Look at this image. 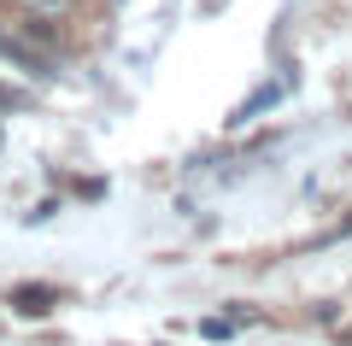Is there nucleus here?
I'll return each instance as SVG.
<instances>
[{
  "mask_svg": "<svg viewBox=\"0 0 352 346\" xmlns=\"http://www.w3.org/2000/svg\"><path fill=\"white\" fill-rule=\"evenodd\" d=\"M0 53H6L12 65H24L30 76H53V53L41 47V41L18 36V30H6V24H0Z\"/></svg>",
  "mask_w": 352,
  "mask_h": 346,
  "instance_id": "nucleus-1",
  "label": "nucleus"
},
{
  "mask_svg": "<svg viewBox=\"0 0 352 346\" xmlns=\"http://www.w3.org/2000/svg\"><path fill=\"white\" fill-rule=\"evenodd\" d=\"M282 88H288V83H264L258 94H247V100L235 106V124H247V118H258L264 106H276V100H282Z\"/></svg>",
  "mask_w": 352,
  "mask_h": 346,
  "instance_id": "nucleus-2",
  "label": "nucleus"
},
{
  "mask_svg": "<svg viewBox=\"0 0 352 346\" xmlns=\"http://www.w3.org/2000/svg\"><path fill=\"white\" fill-rule=\"evenodd\" d=\"M53 299H59L53 288H12V305L24 311V317H41V311H47Z\"/></svg>",
  "mask_w": 352,
  "mask_h": 346,
  "instance_id": "nucleus-3",
  "label": "nucleus"
},
{
  "mask_svg": "<svg viewBox=\"0 0 352 346\" xmlns=\"http://www.w3.org/2000/svg\"><path fill=\"white\" fill-rule=\"evenodd\" d=\"M18 6H30L36 18H59V12H71V0H18Z\"/></svg>",
  "mask_w": 352,
  "mask_h": 346,
  "instance_id": "nucleus-4",
  "label": "nucleus"
},
{
  "mask_svg": "<svg viewBox=\"0 0 352 346\" xmlns=\"http://www.w3.org/2000/svg\"><path fill=\"white\" fill-rule=\"evenodd\" d=\"M229 329H235V323H229V317H206V323H200V334H212V340H223Z\"/></svg>",
  "mask_w": 352,
  "mask_h": 346,
  "instance_id": "nucleus-5",
  "label": "nucleus"
},
{
  "mask_svg": "<svg viewBox=\"0 0 352 346\" xmlns=\"http://www.w3.org/2000/svg\"><path fill=\"white\" fill-rule=\"evenodd\" d=\"M0 106H24V94H18V88H6V83H0Z\"/></svg>",
  "mask_w": 352,
  "mask_h": 346,
  "instance_id": "nucleus-6",
  "label": "nucleus"
}]
</instances>
